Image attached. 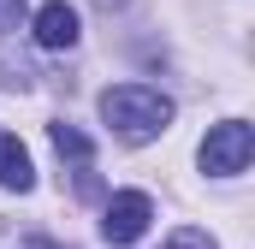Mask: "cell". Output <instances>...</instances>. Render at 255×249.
<instances>
[{
  "label": "cell",
  "mask_w": 255,
  "mask_h": 249,
  "mask_svg": "<svg viewBox=\"0 0 255 249\" xmlns=\"http://www.w3.org/2000/svg\"><path fill=\"white\" fill-rule=\"evenodd\" d=\"M77 12L65 6V0H48L42 12H36V48H48V54H60V48H77Z\"/></svg>",
  "instance_id": "277c9868"
},
{
  "label": "cell",
  "mask_w": 255,
  "mask_h": 249,
  "mask_svg": "<svg viewBox=\"0 0 255 249\" xmlns=\"http://www.w3.org/2000/svg\"><path fill=\"white\" fill-rule=\"evenodd\" d=\"M24 24V0H0V36H12Z\"/></svg>",
  "instance_id": "ba28073f"
},
{
  "label": "cell",
  "mask_w": 255,
  "mask_h": 249,
  "mask_svg": "<svg viewBox=\"0 0 255 249\" xmlns=\"http://www.w3.org/2000/svg\"><path fill=\"white\" fill-rule=\"evenodd\" d=\"M148 220H154V202L142 196V190H119L113 202H107V220H101V232H107V244H136L142 232H148Z\"/></svg>",
  "instance_id": "3957f363"
},
{
  "label": "cell",
  "mask_w": 255,
  "mask_h": 249,
  "mask_svg": "<svg viewBox=\"0 0 255 249\" xmlns=\"http://www.w3.org/2000/svg\"><path fill=\"white\" fill-rule=\"evenodd\" d=\"M160 249H220V244H214L208 232H196V226H178V232H172Z\"/></svg>",
  "instance_id": "52a82bcc"
},
{
  "label": "cell",
  "mask_w": 255,
  "mask_h": 249,
  "mask_svg": "<svg viewBox=\"0 0 255 249\" xmlns=\"http://www.w3.org/2000/svg\"><path fill=\"white\" fill-rule=\"evenodd\" d=\"M36 184V166H30V148L18 142V136H0V190H24Z\"/></svg>",
  "instance_id": "5b68a950"
},
{
  "label": "cell",
  "mask_w": 255,
  "mask_h": 249,
  "mask_svg": "<svg viewBox=\"0 0 255 249\" xmlns=\"http://www.w3.org/2000/svg\"><path fill=\"white\" fill-rule=\"evenodd\" d=\"M48 136H54V148H60V154H71V160H89V154H95V142H89L77 124H65V119L48 124Z\"/></svg>",
  "instance_id": "8992f818"
},
{
  "label": "cell",
  "mask_w": 255,
  "mask_h": 249,
  "mask_svg": "<svg viewBox=\"0 0 255 249\" xmlns=\"http://www.w3.org/2000/svg\"><path fill=\"white\" fill-rule=\"evenodd\" d=\"M250 154H255V130H250L244 119L214 124V130L202 136V148H196V160H202L208 178H238V172L250 166Z\"/></svg>",
  "instance_id": "7a4b0ae2"
},
{
  "label": "cell",
  "mask_w": 255,
  "mask_h": 249,
  "mask_svg": "<svg viewBox=\"0 0 255 249\" xmlns=\"http://www.w3.org/2000/svg\"><path fill=\"white\" fill-rule=\"evenodd\" d=\"M101 119L107 130L130 142V148H142V142H154L166 124H172V95H160V89H148V83H113L107 95H101Z\"/></svg>",
  "instance_id": "6da1fadb"
},
{
  "label": "cell",
  "mask_w": 255,
  "mask_h": 249,
  "mask_svg": "<svg viewBox=\"0 0 255 249\" xmlns=\"http://www.w3.org/2000/svg\"><path fill=\"white\" fill-rule=\"evenodd\" d=\"M24 249H71V244H54V238H24Z\"/></svg>",
  "instance_id": "9c48e42d"
}]
</instances>
